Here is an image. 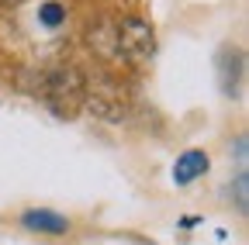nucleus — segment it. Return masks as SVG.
<instances>
[{"label":"nucleus","mask_w":249,"mask_h":245,"mask_svg":"<svg viewBox=\"0 0 249 245\" xmlns=\"http://www.w3.org/2000/svg\"><path fill=\"white\" fill-rule=\"evenodd\" d=\"M38 21H42V24H49V28H59L62 21H66V7L55 4V0H49V4H42V7H38Z\"/></svg>","instance_id":"6"},{"label":"nucleus","mask_w":249,"mask_h":245,"mask_svg":"<svg viewBox=\"0 0 249 245\" xmlns=\"http://www.w3.org/2000/svg\"><path fill=\"white\" fill-rule=\"evenodd\" d=\"M83 90H87V83L73 66H59V69L45 73V80H42V100L55 114L73 117L83 107Z\"/></svg>","instance_id":"1"},{"label":"nucleus","mask_w":249,"mask_h":245,"mask_svg":"<svg viewBox=\"0 0 249 245\" xmlns=\"http://www.w3.org/2000/svg\"><path fill=\"white\" fill-rule=\"evenodd\" d=\"M246 190H249V176H246V169H239V173H235V207H239L242 214H246V207H249V194H246Z\"/></svg>","instance_id":"7"},{"label":"nucleus","mask_w":249,"mask_h":245,"mask_svg":"<svg viewBox=\"0 0 249 245\" xmlns=\"http://www.w3.org/2000/svg\"><path fill=\"white\" fill-rule=\"evenodd\" d=\"M239 76H242V52L225 49L222 59H218V83H222V94H225V97H235Z\"/></svg>","instance_id":"5"},{"label":"nucleus","mask_w":249,"mask_h":245,"mask_svg":"<svg viewBox=\"0 0 249 245\" xmlns=\"http://www.w3.org/2000/svg\"><path fill=\"white\" fill-rule=\"evenodd\" d=\"M156 52V32L142 17H121L114 21V55L128 63H145Z\"/></svg>","instance_id":"2"},{"label":"nucleus","mask_w":249,"mask_h":245,"mask_svg":"<svg viewBox=\"0 0 249 245\" xmlns=\"http://www.w3.org/2000/svg\"><path fill=\"white\" fill-rule=\"evenodd\" d=\"M208 156L201 148H187V152H180L177 156V163H173V183L177 187H187V183H194L197 176H204L208 173Z\"/></svg>","instance_id":"3"},{"label":"nucleus","mask_w":249,"mask_h":245,"mask_svg":"<svg viewBox=\"0 0 249 245\" xmlns=\"http://www.w3.org/2000/svg\"><path fill=\"white\" fill-rule=\"evenodd\" d=\"M24 0H0V7H21Z\"/></svg>","instance_id":"9"},{"label":"nucleus","mask_w":249,"mask_h":245,"mask_svg":"<svg viewBox=\"0 0 249 245\" xmlns=\"http://www.w3.org/2000/svg\"><path fill=\"white\" fill-rule=\"evenodd\" d=\"M21 225L28 231H38V235H66L70 231V221L55 211H24L21 214Z\"/></svg>","instance_id":"4"},{"label":"nucleus","mask_w":249,"mask_h":245,"mask_svg":"<svg viewBox=\"0 0 249 245\" xmlns=\"http://www.w3.org/2000/svg\"><path fill=\"white\" fill-rule=\"evenodd\" d=\"M235 159L246 166V135H239V138H235Z\"/></svg>","instance_id":"8"}]
</instances>
